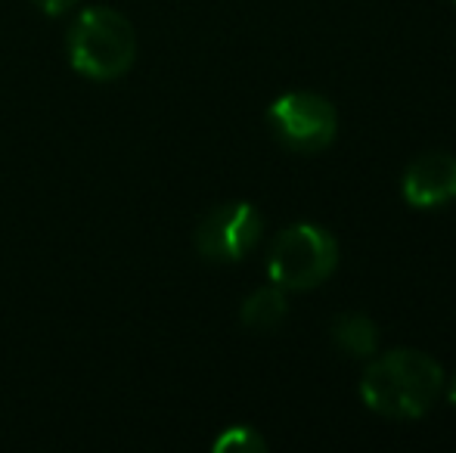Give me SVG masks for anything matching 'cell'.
Here are the masks:
<instances>
[{"label":"cell","mask_w":456,"mask_h":453,"mask_svg":"<svg viewBox=\"0 0 456 453\" xmlns=\"http://www.w3.org/2000/svg\"><path fill=\"white\" fill-rule=\"evenodd\" d=\"M444 369L422 351L397 348L366 367L361 398L372 413L388 419H419L438 400Z\"/></svg>","instance_id":"1"},{"label":"cell","mask_w":456,"mask_h":453,"mask_svg":"<svg viewBox=\"0 0 456 453\" xmlns=\"http://www.w3.org/2000/svg\"><path fill=\"white\" fill-rule=\"evenodd\" d=\"M69 62L94 81H115L134 66L137 35L134 25L112 6H91L78 12L66 37Z\"/></svg>","instance_id":"2"},{"label":"cell","mask_w":456,"mask_h":453,"mask_svg":"<svg viewBox=\"0 0 456 453\" xmlns=\"http://www.w3.org/2000/svg\"><path fill=\"white\" fill-rule=\"evenodd\" d=\"M338 267V242L330 230L317 224H295L282 230L271 246L267 273L273 286L305 292L326 283Z\"/></svg>","instance_id":"3"},{"label":"cell","mask_w":456,"mask_h":453,"mask_svg":"<svg viewBox=\"0 0 456 453\" xmlns=\"http://www.w3.org/2000/svg\"><path fill=\"white\" fill-rule=\"evenodd\" d=\"M267 121L280 143L295 152L326 150L338 131L336 106L311 91H292L276 97L267 109Z\"/></svg>","instance_id":"4"},{"label":"cell","mask_w":456,"mask_h":453,"mask_svg":"<svg viewBox=\"0 0 456 453\" xmlns=\"http://www.w3.org/2000/svg\"><path fill=\"white\" fill-rule=\"evenodd\" d=\"M265 233V218L248 202H227L217 206L196 227V248L205 261L215 264H233L242 261Z\"/></svg>","instance_id":"5"},{"label":"cell","mask_w":456,"mask_h":453,"mask_svg":"<svg viewBox=\"0 0 456 453\" xmlns=\"http://www.w3.org/2000/svg\"><path fill=\"white\" fill-rule=\"evenodd\" d=\"M403 199L416 208H438L456 199V156L426 152L403 171Z\"/></svg>","instance_id":"6"},{"label":"cell","mask_w":456,"mask_h":453,"mask_svg":"<svg viewBox=\"0 0 456 453\" xmlns=\"http://www.w3.org/2000/svg\"><path fill=\"white\" fill-rule=\"evenodd\" d=\"M289 314L286 304V289L280 286H265V289L252 292V295L242 302V323L255 333H267V329H276Z\"/></svg>","instance_id":"7"},{"label":"cell","mask_w":456,"mask_h":453,"mask_svg":"<svg viewBox=\"0 0 456 453\" xmlns=\"http://www.w3.org/2000/svg\"><path fill=\"white\" fill-rule=\"evenodd\" d=\"M332 342L348 357H372L379 351V327L366 314H342L332 323Z\"/></svg>","instance_id":"8"},{"label":"cell","mask_w":456,"mask_h":453,"mask_svg":"<svg viewBox=\"0 0 456 453\" xmlns=\"http://www.w3.org/2000/svg\"><path fill=\"white\" fill-rule=\"evenodd\" d=\"M217 453H258L267 448V441L252 429V425H230L224 435L211 444Z\"/></svg>","instance_id":"9"},{"label":"cell","mask_w":456,"mask_h":453,"mask_svg":"<svg viewBox=\"0 0 456 453\" xmlns=\"http://www.w3.org/2000/svg\"><path fill=\"white\" fill-rule=\"evenodd\" d=\"M31 4H35L37 10L44 12V16H62V12L72 10L78 0H31Z\"/></svg>","instance_id":"10"},{"label":"cell","mask_w":456,"mask_h":453,"mask_svg":"<svg viewBox=\"0 0 456 453\" xmlns=\"http://www.w3.org/2000/svg\"><path fill=\"white\" fill-rule=\"evenodd\" d=\"M447 394H451V400H453V404H456V376H453V379H451V388H447Z\"/></svg>","instance_id":"11"},{"label":"cell","mask_w":456,"mask_h":453,"mask_svg":"<svg viewBox=\"0 0 456 453\" xmlns=\"http://www.w3.org/2000/svg\"><path fill=\"white\" fill-rule=\"evenodd\" d=\"M453 4H456V0H453Z\"/></svg>","instance_id":"12"}]
</instances>
